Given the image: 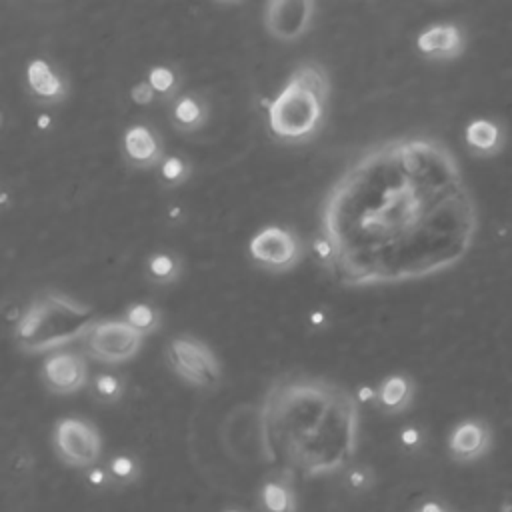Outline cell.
<instances>
[{"instance_id":"52a82bcc","label":"cell","mask_w":512,"mask_h":512,"mask_svg":"<svg viewBox=\"0 0 512 512\" xmlns=\"http://www.w3.org/2000/svg\"><path fill=\"white\" fill-rule=\"evenodd\" d=\"M144 336L124 318L98 320L82 338V354L100 364H124L138 356Z\"/></svg>"},{"instance_id":"8992f818","label":"cell","mask_w":512,"mask_h":512,"mask_svg":"<svg viewBox=\"0 0 512 512\" xmlns=\"http://www.w3.org/2000/svg\"><path fill=\"white\" fill-rule=\"evenodd\" d=\"M248 256L262 272L288 274L304 260L306 244L294 228L268 224L250 238Z\"/></svg>"},{"instance_id":"4316f807","label":"cell","mask_w":512,"mask_h":512,"mask_svg":"<svg viewBox=\"0 0 512 512\" xmlns=\"http://www.w3.org/2000/svg\"><path fill=\"white\" fill-rule=\"evenodd\" d=\"M86 480H88V484H92V486H96V488H104V486L114 484V482H112V476H110V472H108V468L104 470V468H100V466L90 468V470L86 472Z\"/></svg>"},{"instance_id":"4dcf8cb0","label":"cell","mask_w":512,"mask_h":512,"mask_svg":"<svg viewBox=\"0 0 512 512\" xmlns=\"http://www.w3.org/2000/svg\"><path fill=\"white\" fill-rule=\"evenodd\" d=\"M48 126H50V116H46V114L40 116V118H38V128H40V130H46Z\"/></svg>"},{"instance_id":"83f0119b","label":"cell","mask_w":512,"mask_h":512,"mask_svg":"<svg viewBox=\"0 0 512 512\" xmlns=\"http://www.w3.org/2000/svg\"><path fill=\"white\" fill-rule=\"evenodd\" d=\"M422 440V434L416 426H406L402 432H400V442L406 446V448H414L418 446Z\"/></svg>"},{"instance_id":"cb8c5ba5","label":"cell","mask_w":512,"mask_h":512,"mask_svg":"<svg viewBox=\"0 0 512 512\" xmlns=\"http://www.w3.org/2000/svg\"><path fill=\"white\" fill-rule=\"evenodd\" d=\"M108 472H110L114 484L126 486V484H132L140 478V464L130 454H116L108 462Z\"/></svg>"},{"instance_id":"9c48e42d","label":"cell","mask_w":512,"mask_h":512,"mask_svg":"<svg viewBox=\"0 0 512 512\" xmlns=\"http://www.w3.org/2000/svg\"><path fill=\"white\" fill-rule=\"evenodd\" d=\"M312 0H270L262 10L264 30L280 42H296L308 34L314 22Z\"/></svg>"},{"instance_id":"7402d4cb","label":"cell","mask_w":512,"mask_h":512,"mask_svg":"<svg viewBox=\"0 0 512 512\" xmlns=\"http://www.w3.org/2000/svg\"><path fill=\"white\" fill-rule=\"evenodd\" d=\"M122 318L144 338L162 328V312L150 302H132Z\"/></svg>"},{"instance_id":"484cf974","label":"cell","mask_w":512,"mask_h":512,"mask_svg":"<svg viewBox=\"0 0 512 512\" xmlns=\"http://www.w3.org/2000/svg\"><path fill=\"white\" fill-rule=\"evenodd\" d=\"M348 484L350 488H356V490H364L372 484V474L368 468H350L348 470Z\"/></svg>"},{"instance_id":"836d02e7","label":"cell","mask_w":512,"mask_h":512,"mask_svg":"<svg viewBox=\"0 0 512 512\" xmlns=\"http://www.w3.org/2000/svg\"><path fill=\"white\" fill-rule=\"evenodd\" d=\"M226 512H242V510H234V508H232V510H226Z\"/></svg>"},{"instance_id":"5b68a950","label":"cell","mask_w":512,"mask_h":512,"mask_svg":"<svg viewBox=\"0 0 512 512\" xmlns=\"http://www.w3.org/2000/svg\"><path fill=\"white\" fill-rule=\"evenodd\" d=\"M164 358L170 370L186 384L212 390L222 380V366L214 350L192 334H180L168 340Z\"/></svg>"},{"instance_id":"e0dca14e","label":"cell","mask_w":512,"mask_h":512,"mask_svg":"<svg viewBox=\"0 0 512 512\" xmlns=\"http://www.w3.org/2000/svg\"><path fill=\"white\" fill-rule=\"evenodd\" d=\"M464 144L478 158L498 156L506 146V128L494 118H474L464 128Z\"/></svg>"},{"instance_id":"7c38bea8","label":"cell","mask_w":512,"mask_h":512,"mask_svg":"<svg viewBox=\"0 0 512 512\" xmlns=\"http://www.w3.org/2000/svg\"><path fill=\"white\" fill-rule=\"evenodd\" d=\"M26 92L40 106L62 104L70 94V82L64 70L48 58H32L24 72Z\"/></svg>"},{"instance_id":"7a4b0ae2","label":"cell","mask_w":512,"mask_h":512,"mask_svg":"<svg viewBox=\"0 0 512 512\" xmlns=\"http://www.w3.org/2000/svg\"><path fill=\"white\" fill-rule=\"evenodd\" d=\"M360 436V402L344 384L312 374L274 378L258 408L262 456L290 478L344 470Z\"/></svg>"},{"instance_id":"d4e9b609","label":"cell","mask_w":512,"mask_h":512,"mask_svg":"<svg viewBox=\"0 0 512 512\" xmlns=\"http://www.w3.org/2000/svg\"><path fill=\"white\" fill-rule=\"evenodd\" d=\"M156 98H158V96H156V92L152 90V86L148 84L146 78L140 80V82H136V84L130 88V100H132L134 104H138V106H148V104H152Z\"/></svg>"},{"instance_id":"f546056e","label":"cell","mask_w":512,"mask_h":512,"mask_svg":"<svg viewBox=\"0 0 512 512\" xmlns=\"http://www.w3.org/2000/svg\"><path fill=\"white\" fill-rule=\"evenodd\" d=\"M418 512H448L444 506H440L438 502H424L420 508H418Z\"/></svg>"},{"instance_id":"6da1fadb","label":"cell","mask_w":512,"mask_h":512,"mask_svg":"<svg viewBox=\"0 0 512 512\" xmlns=\"http://www.w3.org/2000/svg\"><path fill=\"white\" fill-rule=\"evenodd\" d=\"M480 210L454 150L428 134H400L360 150L318 206L324 270L344 288L402 284L458 266Z\"/></svg>"},{"instance_id":"4fadbf2b","label":"cell","mask_w":512,"mask_h":512,"mask_svg":"<svg viewBox=\"0 0 512 512\" xmlns=\"http://www.w3.org/2000/svg\"><path fill=\"white\" fill-rule=\"evenodd\" d=\"M120 150H122L124 162L136 170L158 168L166 158L162 134L146 122L130 124L124 130L120 140Z\"/></svg>"},{"instance_id":"ac0fdd59","label":"cell","mask_w":512,"mask_h":512,"mask_svg":"<svg viewBox=\"0 0 512 512\" xmlns=\"http://www.w3.org/2000/svg\"><path fill=\"white\" fill-rule=\"evenodd\" d=\"M182 258L172 250H154L144 258V276L150 284L170 286L182 276Z\"/></svg>"},{"instance_id":"44dd1931","label":"cell","mask_w":512,"mask_h":512,"mask_svg":"<svg viewBox=\"0 0 512 512\" xmlns=\"http://www.w3.org/2000/svg\"><path fill=\"white\" fill-rule=\"evenodd\" d=\"M90 394L98 404H118L126 394V380L118 372H98L90 382Z\"/></svg>"},{"instance_id":"3957f363","label":"cell","mask_w":512,"mask_h":512,"mask_svg":"<svg viewBox=\"0 0 512 512\" xmlns=\"http://www.w3.org/2000/svg\"><path fill=\"white\" fill-rule=\"evenodd\" d=\"M332 82L324 64L298 62L266 110V124L274 140L302 146L314 140L328 118Z\"/></svg>"},{"instance_id":"d6a6232c","label":"cell","mask_w":512,"mask_h":512,"mask_svg":"<svg viewBox=\"0 0 512 512\" xmlns=\"http://www.w3.org/2000/svg\"><path fill=\"white\" fill-rule=\"evenodd\" d=\"M500 512H512V500H508V502H504L502 506H500Z\"/></svg>"},{"instance_id":"d6986e66","label":"cell","mask_w":512,"mask_h":512,"mask_svg":"<svg viewBox=\"0 0 512 512\" xmlns=\"http://www.w3.org/2000/svg\"><path fill=\"white\" fill-rule=\"evenodd\" d=\"M262 512H296L298 500L286 478L266 480L258 492Z\"/></svg>"},{"instance_id":"603a6c76","label":"cell","mask_w":512,"mask_h":512,"mask_svg":"<svg viewBox=\"0 0 512 512\" xmlns=\"http://www.w3.org/2000/svg\"><path fill=\"white\" fill-rule=\"evenodd\" d=\"M156 176L164 188H178L190 180L192 164L182 154H168L156 168Z\"/></svg>"},{"instance_id":"30bf717a","label":"cell","mask_w":512,"mask_h":512,"mask_svg":"<svg viewBox=\"0 0 512 512\" xmlns=\"http://www.w3.org/2000/svg\"><path fill=\"white\" fill-rule=\"evenodd\" d=\"M40 380L48 392L68 396L88 386V362L82 352L58 350L44 358Z\"/></svg>"},{"instance_id":"8fae6325","label":"cell","mask_w":512,"mask_h":512,"mask_svg":"<svg viewBox=\"0 0 512 512\" xmlns=\"http://www.w3.org/2000/svg\"><path fill=\"white\" fill-rule=\"evenodd\" d=\"M414 46L428 62H452L466 52L468 34L456 22H434L418 32Z\"/></svg>"},{"instance_id":"f1b7e54d","label":"cell","mask_w":512,"mask_h":512,"mask_svg":"<svg viewBox=\"0 0 512 512\" xmlns=\"http://www.w3.org/2000/svg\"><path fill=\"white\" fill-rule=\"evenodd\" d=\"M356 398H358V402H366V400H376V388H368V386H360L356 392Z\"/></svg>"},{"instance_id":"ba28073f","label":"cell","mask_w":512,"mask_h":512,"mask_svg":"<svg viewBox=\"0 0 512 512\" xmlns=\"http://www.w3.org/2000/svg\"><path fill=\"white\" fill-rule=\"evenodd\" d=\"M52 448L62 464L90 470L102 456V436L90 420L64 416L54 424Z\"/></svg>"},{"instance_id":"9a60e30c","label":"cell","mask_w":512,"mask_h":512,"mask_svg":"<svg viewBox=\"0 0 512 512\" xmlns=\"http://www.w3.org/2000/svg\"><path fill=\"white\" fill-rule=\"evenodd\" d=\"M416 398V382L410 374L392 372L376 386V408L386 416L404 414Z\"/></svg>"},{"instance_id":"2e32d148","label":"cell","mask_w":512,"mask_h":512,"mask_svg":"<svg viewBox=\"0 0 512 512\" xmlns=\"http://www.w3.org/2000/svg\"><path fill=\"white\" fill-rule=\"evenodd\" d=\"M170 126L180 134H196L210 120V104L198 92H182L168 108Z\"/></svg>"},{"instance_id":"277c9868","label":"cell","mask_w":512,"mask_h":512,"mask_svg":"<svg viewBox=\"0 0 512 512\" xmlns=\"http://www.w3.org/2000/svg\"><path fill=\"white\" fill-rule=\"evenodd\" d=\"M92 304L46 290L36 294L16 318L12 336L22 354L58 352L62 346L82 340L96 324Z\"/></svg>"},{"instance_id":"1f68e13d","label":"cell","mask_w":512,"mask_h":512,"mask_svg":"<svg viewBox=\"0 0 512 512\" xmlns=\"http://www.w3.org/2000/svg\"><path fill=\"white\" fill-rule=\"evenodd\" d=\"M312 322H314V324H324V314H322V312H316V314L312 316Z\"/></svg>"},{"instance_id":"5bb4252c","label":"cell","mask_w":512,"mask_h":512,"mask_svg":"<svg viewBox=\"0 0 512 512\" xmlns=\"http://www.w3.org/2000/svg\"><path fill=\"white\" fill-rule=\"evenodd\" d=\"M448 452L456 462H474L492 448V428L482 418H464L448 434Z\"/></svg>"},{"instance_id":"ffe728a7","label":"cell","mask_w":512,"mask_h":512,"mask_svg":"<svg viewBox=\"0 0 512 512\" xmlns=\"http://www.w3.org/2000/svg\"><path fill=\"white\" fill-rule=\"evenodd\" d=\"M146 80L162 102L176 100L182 92V74L172 64H154L146 72Z\"/></svg>"}]
</instances>
